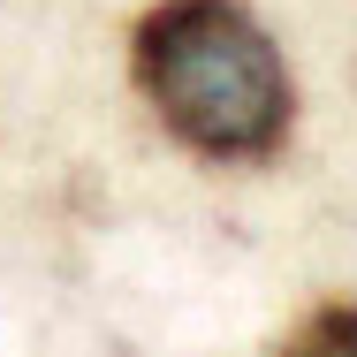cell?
<instances>
[{"instance_id": "obj_2", "label": "cell", "mask_w": 357, "mask_h": 357, "mask_svg": "<svg viewBox=\"0 0 357 357\" xmlns=\"http://www.w3.org/2000/svg\"><path fill=\"white\" fill-rule=\"evenodd\" d=\"M274 357H357V304H319L282 335Z\"/></svg>"}, {"instance_id": "obj_1", "label": "cell", "mask_w": 357, "mask_h": 357, "mask_svg": "<svg viewBox=\"0 0 357 357\" xmlns=\"http://www.w3.org/2000/svg\"><path fill=\"white\" fill-rule=\"evenodd\" d=\"M137 84L198 160H274L296 122L282 46L243 0H160L137 23Z\"/></svg>"}]
</instances>
